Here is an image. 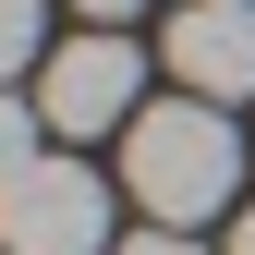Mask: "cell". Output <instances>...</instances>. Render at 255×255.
Segmentation results:
<instances>
[{
	"instance_id": "6da1fadb",
	"label": "cell",
	"mask_w": 255,
	"mask_h": 255,
	"mask_svg": "<svg viewBox=\"0 0 255 255\" xmlns=\"http://www.w3.org/2000/svg\"><path fill=\"white\" fill-rule=\"evenodd\" d=\"M122 195H134L158 231H195L243 195V134L219 98H146L134 134H122Z\"/></svg>"
},
{
	"instance_id": "7a4b0ae2",
	"label": "cell",
	"mask_w": 255,
	"mask_h": 255,
	"mask_svg": "<svg viewBox=\"0 0 255 255\" xmlns=\"http://www.w3.org/2000/svg\"><path fill=\"white\" fill-rule=\"evenodd\" d=\"M37 110L61 146H98V134H134L146 110V49L122 37V24H85V37H61L37 61Z\"/></svg>"
},
{
	"instance_id": "3957f363",
	"label": "cell",
	"mask_w": 255,
	"mask_h": 255,
	"mask_svg": "<svg viewBox=\"0 0 255 255\" xmlns=\"http://www.w3.org/2000/svg\"><path fill=\"white\" fill-rule=\"evenodd\" d=\"M110 182L85 158H37L0 182V255H110Z\"/></svg>"
},
{
	"instance_id": "277c9868",
	"label": "cell",
	"mask_w": 255,
	"mask_h": 255,
	"mask_svg": "<svg viewBox=\"0 0 255 255\" xmlns=\"http://www.w3.org/2000/svg\"><path fill=\"white\" fill-rule=\"evenodd\" d=\"M182 73V98H219V110H243L255 98V0H182L170 12V49H158Z\"/></svg>"
},
{
	"instance_id": "5b68a950",
	"label": "cell",
	"mask_w": 255,
	"mask_h": 255,
	"mask_svg": "<svg viewBox=\"0 0 255 255\" xmlns=\"http://www.w3.org/2000/svg\"><path fill=\"white\" fill-rule=\"evenodd\" d=\"M37 158H49V110L24 98V85H0V182H12V170H37Z\"/></svg>"
},
{
	"instance_id": "8992f818",
	"label": "cell",
	"mask_w": 255,
	"mask_h": 255,
	"mask_svg": "<svg viewBox=\"0 0 255 255\" xmlns=\"http://www.w3.org/2000/svg\"><path fill=\"white\" fill-rule=\"evenodd\" d=\"M37 37H49V12H37V0H0V85H24V73H37Z\"/></svg>"
},
{
	"instance_id": "52a82bcc",
	"label": "cell",
	"mask_w": 255,
	"mask_h": 255,
	"mask_svg": "<svg viewBox=\"0 0 255 255\" xmlns=\"http://www.w3.org/2000/svg\"><path fill=\"white\" fill-rule=\"evenodd\" d=\"M110 255H207V243H182V231H158V219H146V231H122Z\"/></svg>"
},
{
	"instance_id": "ba28073f",
	"label": "cell",
	"mask_w": 255,
	"mask_h": 255,
	"mask_svg": "<svg viewBox=\"0 0 255 255\" xmlns=\"http://www.w3.org/2000/svg\"><path fill=\"white\" fill-rule=\"evenodd\" d=\"M73 12H85V24H122V12H146V0H73Z\"/></svg>"
},
{
	"instance_id": "9c48e42d",
	"label": "cell",
	"mask_w": 255,
	"mask_h": 255,
	"mask_svg": "<svg viewBox=\"0 0 255 255\" xmlns=\"http://www.w3.org/2000/svg\"><path fill=\"white\" fill-rule=\"evenodd\" d=\"M219 255H255V207H243V219H231V243H219Z\"/></svg>"
}]
</instances>
